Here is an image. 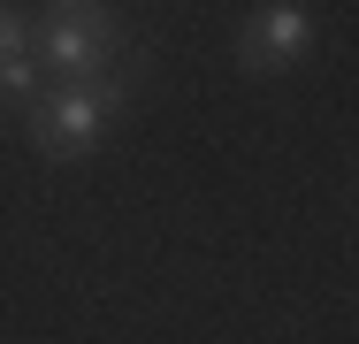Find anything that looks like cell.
Instances as JSON below:
<instances>
[{
  "mask_svg": "<svg viewBox=\"0 0 359 344\" xmlns=\"http://www.w3.org/2000/svg\"><path fill=\"white\" fill-rule=\"evenodd\" d=\"M138 84H145V54H130V62L107 69V77H84V84H62V92H39V100H31V145H39L46 161H76V153H92V145H100V123H107Z\"/></svg>",
  "mask_w": 359,
  "mask_h": 344,
  "instance_id": "1",
  "label": "cell"
},
{
  "mask_svg": "<svg viewBox=\"0 0 359 344\" xmlns=\"http://www.w3.org/2000/svg\"><path fill=\"white\" fill-rule=\"evenodd\" d=\"M31 62H46L62 84H84V77H107L123 69V15L107 8H84V15H39L31 23Z\"/></svg>",
  "mask_w": 359,
  "mask_h": 344,
  "instance_id": "2",
  "label": "cell"
},
{
  "mask_svg": "<svg viewBox=\"0 0 359 344\" xmlns=\"http://www.w3.org/2000/svg\"><path fill=\"white\" fill-rule=\"evenodd\" d=\"M306 54H313V8H298V0H268L260 15L237 23V69L245 77H276Z\"/></svg>",
  "mask_w": 359,
  "mask_h": 344,
  "instance_id": "3",
  "label": "cell"
},
{
  "mask_svg": "<svg viewBox=\"0 0 359 344\" xmlns=\"http://www.w3.org/2000/svg\"><path fill=\"white\" fill-rule=\"evenodd\" d=\"M0 100H39V62L31 54H8L0 62Z\"/></svg>",
  "mask_w": 359,
  "mask_h": 344,
  "instance_id": "4",
  "label": "cell"
},
{
  "mask_svg": "<svg viewBox=\"0 0 359 344\" xmlns=\"http://www.w3.org/2000/svg\"><path fill=\"white\" fill-rule=\"evenodd\" d=\"M8 54H31V15L15 8V0H0V62Z\"/></svg>",
  "mask_w": 359,
  "mask_h": 344,
  "instance_id": "5",
  "label": "cell"
},
{
  "mask_svg": "<svg viewBox=\"0 0 359 344\" xmlns=\"http://www.w3.org/2000/svg\"><path fill=\"white\" fill-rule=\"evenodd\" d=\"M92 0H46V15H84Z\"/></svg>",
  "mask_w": 359,
  "mask_h": 344,
  "instance_id": "6",
  "label": "cell"
}]
</instances>
